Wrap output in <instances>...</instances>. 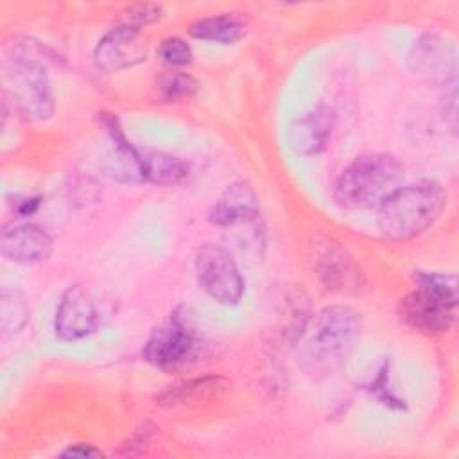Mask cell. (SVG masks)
Masks as SVG:
<instances>
[{"instance_id":"8992f818","label":"cell","mask_w":459,"mask_h":459,"mask_svg":"<svg viewBox=\"0 0 459 459\" xmlns=\"http://www.w3.org/2000/svg\"><path fill=\"white\" fill-rule=\"evenodd\" d=\"M195 274L203 290L222 305H237L244 294V278L233 256L221 246L206 244L195 253Z\"/></svg>"},{"instance_id":"603a6c76","label":"cell","mask_w":459,"mask_h":459,"mask_svg":"<svg viewBox=\"0 0 459 459\" xmlns=\"http://www.w3.org/2000/svg\"><path fill=\"white\" fill-rule=\"evenodd\" d=\"M61 455L63 457H100L102 452L91 445H74L66 448Z\"/></svg>"},{"instance_id":"30bf717a","label":"cell","mask_w":459,"mask_h":459,"mask_svg":"<svg viewBox=\"0 0 459 459\" xmlns=\"http://www.w3.org/2000/svg\"><path fill=\"white\" fill-rule=\"evenodd\" d=\"M400 319L423 333L436 335L446 332L454 323V307L437 296L416 287L398 303Z\"/></svg>"},{"instance_id":"4fadbf2b","label":"cell","mask_w":459,"mask_h":459,"mask_svg":"<svg viewBox=\"0 0 459 459\" xmlns=\"http://www.w3.org/2000/svg\"><path fill=\"white\" fill-rule=\"evenodd\" d=\"M314 265L319 280L330 290L344 292L359 285V269L351 256L335 242H323L316 247Z\"/></svg>"},{"instance_id":"ac0fdd59","label":"cell","mask_w":459,"mask_h":459,"mask_svg":"<svg viewBox=\"0 0 459 459\" xmlns=\"http://www.w3.org/2000/svg\"><path fill=\"white\" fill-rule=\"evenodd\" d=\"M412 278H414L416 287H420V289L437 296L445 303L455 307V303H457V278L454 274L416 271Z\"/></svg>"},{"instance_id":"9a60e30c","label":"cell","mask_w":459,"mask_h":459,"mask_svg":"<svg viewBox=\"0 0 459 459\" xmlns=\"http://www.w3.org/2000/svg\"><path fill=\"white\" fill-rule=\"evenodd\" d=\"M332 133V115L325 108H317L305 117L294 120L289 127L287 138L290 147L299 154H316L319 152Z\"/></svg>"},{"instance_id":"2e32d148","label":"cell","mask_w":459,"mask_h":459,"mask_svg":"<svg viewBox=\"0 0 459 459\" xmlns=\"http://www.w3.org/2000/svg\"><path fill=\"white\" fill-rule=\"evenodd\" d=\"M188 32L195 39L231 45L246 34V25L235 14H219L194 22Z\"/></svg>"},{"instance_id":"7a4b0ae2","label":"cell","mask_w":459,"mask_h":459,"mask_svg":"<svg viewBox=\"0 0 459 459\" xmlns=\"http://www.w3.org/2000/svg\"><path fill=\"white\" fill-rule=\"evenodd\" d=\"M9 48L4 63L5 90L27 118H50L54 113V97L47 77V63L52 56L43 45L27 38H16Z\"/></svg>"},{"instance_id":"9c48e42d","label":"cell","mask_w":459,"mask_h":459,"mask_svg":"<svg viewBox=\"0 0 459 459\" xmlns=\"http://www.w3.org/2000/svg\"><path fill=\"white\" fill-rule=\"evenodd\" d=\"M147 56V43L140 29L118 25L106 32L93 52L95 63L104 72H118L142 63Z\"/></svg>"},{"instance_id":"7402d4cb","label":"cell","mask_w":459,"mask_h":459,"mask_svg":"<svg viewBox=\"0 0 459 459\" xmlns=\"http://www.w3.org/2000/svg\"><path fill=\"white\" fill-rule=\"evenodd\" d=\"M443 113H445V120L448 122L450 129L455 131L457 127V90L455 84L445 88V97H443Z\"/></svg>"},{"instance_id":"44dd1931","label":"cell","mask_w":459,"mask_h":459,"mask_svg":"<svg viewBox=\"0 0 459 459\" xmlns=\"http://www.w3.org/2000/svg\"><path fill=\"white\" fill-rule=\"evenodd\" d=\"M160 16H161V7L160 5L138 4V5H133L126 11L124 25H131V27L140 29L142 25H147V23H152V22L160 20Z\"/></svg>"},{"instance_id":"d6986e66","label":"cell","mask_w":459,"mask_h":459,"mask_svg":"<svg viewBox=\"0 0 459 459\" xmlns=\"http://www.w3.org/2000/svg\"><path fill=\"white\" fill-rule=\"evenodd\" d=\"M197 88H199L197 81L192 75L181 74V72H170V74L163 75L158 82L160 95L165 100H178V99L192 97L197 91Z\"/></svg>"},{"instance_id":"5b68a950","label":"cell","mask_w":459,"mask_h":459,"mask_svg":"<svg viewBox=\"0 0 459 459\" xmlns=\"http://www.w3.org/2000/svg\"><path fill=\"white\" fill-rule=\"evenodd\" d=\"M102 124L106 126L115 152L109 158L108 172L111 178L124 183H154V185H174L181 181L188 167L169 154L156 151H142L124 136L117 117L102 113Z\"/></svg>"},{"instance_id":"52a82bcc","label":"cell","mask_w":459,"mask_h":459,"mask_svg":"<svg viewBox=\"0 0 459 459\" xmlns=\"http://www.w3.org/2000/svg\"><path fill=\"white\" fill-rule=\"evenodd\" d=\"M195 350V335L183 316L174 312L167 321L152 330L145 346L143 359L156 368H176L186 362Z\"/></svg>"},{"instance_id":"277c9868","label":"cell","mask_w":459,"mask_h":459,"mask_svg":"<svg viewBox=\"0 0 459 459\" xmlns=\"http://www.w3.org/2000/svg\"><path fill=\"white\" fill-rule=\"evenodd\" d=\"M402 172L400 161L391 154H360L339 176L333 190L335 201L350 210L380 206L398 188Z\"/></svg>"},{"instance_id":"3957f363","label":"cell","mask_w":459,"mask_h":459,"mask_svg":"<svg viewBox=\"0 0 459 459\" xmlns=\"http://www.w3.org/2000/svg\"><path fill=\"white\" fill-rule=\"evenodd\" d=\"M445 204L446 194L436 183L396 188L378 206V228L393 240L412 238L439 219Z\"/></svg>"},{"instance_id":"6da1fadb","label":"cell","mask_w":459,"mask_h":459,"mask_svg":"<svg viewBox=\"0 0 459 459\" xmlns=\"http://www.w3.org/2000/svg\"><path fill=\"white\" fill-rule=\"evenodd\" d=\"M360 314L351 307H326L299 335L298 364L310 378H325L344 366L360 337Z\"/></svg>"},{"instance_id":"8fae6325","label":"cell","mask_w":459,"mask_h":459,"mask_svg":"<svg viewBox=\"0 0 459 459\" xmlns=\"http://www.w3.org/2000/svg\"><path fill=\"white\" fill-rule=\"evenodd\" d=\"M99 325L93 301L81 285H70L59 299L54 330L61 341H77L90 335Z\"/></svg>"},{"instance_id":"7c38bea8","label":"cell","mask_w":459,"mask_h":459,"mask_svg":"<svg viewBox=\"0 0 459 459\" xmlns=\"http://www.w3.org/2000/svg\"><path fill=\"white\" fill-rule=\"evenodd\" d=\"M2 255L18 264L45 260L52 251V238L36 224L5 226L0 237Z\"/></svg>"},{"instance_id":"ba28073f","label":"cell","mask_w":459,"mask_h":459,"mask_svg":"<svg viewBox=\"0 0 459 459\" xmlns=\"http://www.w3.org/2000/svg\"><path fill=\"white\" fill-rule=\"evenodd\" d=\"M409 63L414 74L437 84L448 88L457 84V54L452 43L437 34H425L412 47Z\"/></svg>"},{"instance_id":"5bb4252c","label":"cell","mask_w":459,"mask_h":459,"mask_svg":"<svg viewBox=\"0 0 459 459\" xmlns=\"http://www.w3.org/2000/svg\"><path fill=\"white\" fill-rule=\"evenodd\" d=\"M253 219H260V204L255 190L244 181L231 183L210 212V221L222 230Z\"/></svg>"},{"instance_id":"e0dca14e","label":"cell","mask_w":459,"mask_h":459,"mask_svg":"<svg viewBox=\"0 0 459 459\" xmlns=\"http://www.w3.org/2000/svg\"><path fill=\"white\" fill-rule=\"evenodd\" d=\"M29 319V308L23 296L16 290L4 289L0 296V328L4 337L16 333Z\"/></svg>"},{"instance_id":"ffe728a7","label":"cell","mask_w":459,"mask_h":459,"mask_svg":"<svg viewBox=\"0 0 459 459\" xmlns=\"http://www.w3.org/2000/svg\"><path fill=\"white\" fill-rule=\"evenodd\" d=\"M160 59L169 66H186L192 63V48L181 38H167L158 48Z\"/></svg>"}]
</instances>
